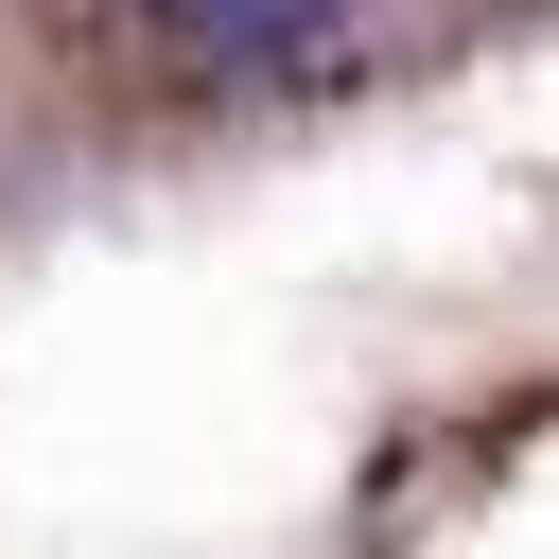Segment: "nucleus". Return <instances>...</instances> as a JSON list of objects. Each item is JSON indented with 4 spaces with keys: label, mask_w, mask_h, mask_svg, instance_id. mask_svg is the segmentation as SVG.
I'll use <instances>...</instances> for the list:
<instances>
[{
    "label": "nucleus",
    "mask_w": 559,
    "mask_h": 559,
    "mask_svg": "<svg viewBox=\"0 0 559 559\" xmlns=\"http://www.w3.org/2000/svg\"><path fill=\"white\" fill-rule=\"evenodd\" d=\"M175 35H210V52H245V70H297V52H332V17L349 0H157Z\"/></svg>",
    "instance_id": "nucleus-1"
}]
</instances>
